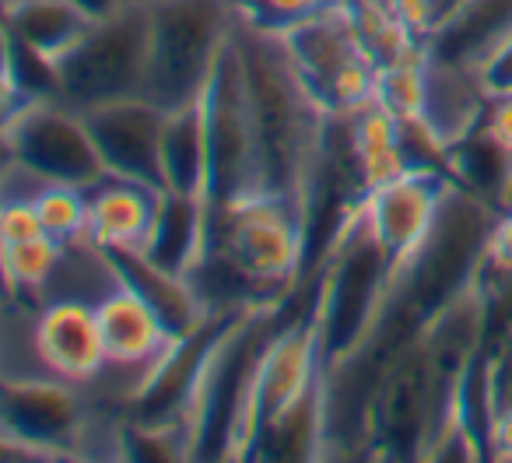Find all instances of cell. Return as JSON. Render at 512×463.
Segmentation results:
<instances>
[{
	"instance_id": "obj_1",
	"label": "cell",
	"mask_w": 512,
	"mask_h": 463,
	"mask_svg": "<svg viewBox=\"0 0 512 463\" xmlns=\"http://www.w3.org/2000/svg\"><path fill=\"white\" fill-rule=\"evenodd\" d=\"M235 50L246 74L256 144H260V190L302 197L320 155L327 113L316 106L299 78L281 32L235 15Z\"/></svg>"
},
{
	"instance_id": "obj_2",
	"label": "cell",
	"mask_w": 512,
	"mask_h": 463,
	"mask_svg": "<svg viewBox=\"0 0 512 463\" xmlns=\"http://www.w3.org/2000/svg\"><path fill=\"white\" fill-rule=\"evenodd\" d=\"M246 306H281L309 260L306 200L256 190L211 221V253Z\"/></svg>"
},
{
	"instance_id": "obj_3",
	"label": "cell",
	"mask_w": 512,
	"mask_h": 463,
	"mask_svg": "<svg viewBox=\"0 0 512 463\" xmlns=\"http://www.w3.org/2000/svg\"><path fill=\"white\" fill-rule=\"evenodd\" d=\"M393 257L369 228L365 207L344 221L327 250L316 278V330H320L323 369L351 358L376 330L393 288Z\"/></svg>"
},
{
	"instance_id": "obj_4",
	"label": "cell",
	"mask_w": 512,
	"mask_h": 463,
	"mask_svg": "<svg viewBox=\"0 0 512 463\" xmlns=\"http://www.w3.org/2000/svg\"><path fill=\"white\" fill-rule=\"evenodd\" d=\"M151 81L148 99L176 109L200 99L235 29L232 0H148Z\"/></svg>"
},
{
	"instance_id": "obj_5",
	"label": "cell",
	"mask_w": 512,
	"mask_h": 463,
	"mask_svg": "<svg viewBox=\"0 0 512 463\" xmlns=\"http://www.w3.org/2000/svg\"><path fill=\"white\" fill-rule=\"evenodd\" d=\"M151 11L148 0H127L116 15L99 18L71 53L57 60L60 99L74 109L148 95Z\"/></svg>"
},
{
	"instance_id": "obj_6",
	"label": "cell",
	"mask_w": 512,
	"mask_h": 463,
	"mask_svg": "<svg viewBox=\"0 0 512 463\" xmlns=\"http://www.w3.org/2000/svg\"><path fill=\"white\" fill-rule=\"evenodd\" d=\"M281 39L309 95L327 116L358 113L376 99L379 64L362 32L355 29L344 0H334L316 15L288 25Z\"/></svg>"
},
{
	"instance_id": "obj_7",
	"label": "cell",
	"mask_w": 512,
	"mask_h": 463,
	"mask_svg": "<svg viewBox=\"0 0 512 463\" xmlns=\"http://www.w3.org/2000/svg\"><path fill=\"white\" fill-rule=\"evenodd\" d=\"M235 32V29H232ZM204 113H207V207L221 214L239 197L260 190V144H256L253 109H249L246 74L235 50V39H228L225 53L218 57L211 81L204 88Z\"/></svg>"
},
{
	"instance_id": "obj_8",
	"label": "cell",
	"mask_w": 512,
	"mask_h": 463,
	"mask_svg": "<svg viewBox=\"0 0 512 463\" xmlns=\"http://www.w3.org/2000/svg\"><path fill=\"white\" fill-rule=\"evenodd\" d=\"M8 162L29 169L43 183L95 186L106 172L85 113L64 99H32L4 116Z\"/></svg>"
},
{
	"instance_id": "obj_9",
	"label": "cell",
	"mask_w": 512,
	"mask_h": 463,
	"mask_svg": "<svg viewBox=\"0 0 512 463\" xmlns=\"http://www.w3.org/2000/svg\"><path fill=\"white\" fill-rule=\"evenodd\" d=\"M0 425L4 460H15V453L29 460H53L71 456L85 446L88 411L78 397V386L60 376H4L0 393Z\"/></svg>"
},
{
	"instance_id": "obj_10",
	"label": "cell",
	"mask_w": 512,
	"mask_h": 463,
	"mask_svg": "<svg viewBox=\"0 0 512 463\" xmlns=\"http://www.w3.org/2000/svg\"><path fill=\"white\" fill-rule=\"evenodd\" d=\"M369 453L421 460L435 435V369L425 334L411 337L379 372L372 393Z\"/></svg>"
},
{
	"instance_id": "obj_11",
	"label": "cell",
	"mask_w": 512,
	"mask_h": 463,
	"mask_svg": "<svg viewBox=\"0 0 512 463\" xmlns=\"http://www.w3.org/2000/svg\"><path fill=\"white\" fill-rule=\"evenodd\" d=\"M323 376V348H320V330H316L313 309L295 320H288L285 327H278L271 334V341L264 344V355L256 362L253 376V393H249L246 418H242V432L235 442L232 460H249L253 453L256 432L267 418H274L278 411H285L288 404L302 397L306 390H313Z\"/></svg>"
},
{
	"instance_id": "obj_12",
	"label": "cell",
	"mask_w": 512,
	"mask_h": 463,
	"mask_svg": "<svg viewBox=\"0 0 512 463\" xmlns=\"http://www.w3.org/2000/svg\"><path fill=\"white\" fill-rule=\"evenodd\" d=\"M85 123L92 130L99 155L106 162L109 176L134 179V183L162 186V123L165 106H158L148 95L134 99L102 102L85 109Z\"/></svg>"
},
{
	"instance_id": "obj_13",
	"label": "cell",
	"mask_w": 512,
	"mask_h": 463,
	"mask_svg": "<svg viewBox=\"0 0 512 463\" xmlns=\"http://www.w3.org/2000/svg\"><path fill=\"white\" fill-rule=\"evenodd\" d=\"M453 176L432 169H411L393 183L365 193L362 207L369 228L393 257V267H404L432 232Z\"/></svg>"
},
{
	"instance_id": "obj_14",
	"label": "cell",
	"mask_w": 512,
	"mask_h": 463,
	"mask_svg": "<svg viewBox=\"0 0 512 463\" xmlns=\"http://www.w3.org/2000/svg\"><path fill=\"white\" fill-rule=\"evenodd\" d=\"M32 344H36L43 369L74 386H88L102 379V369L109 365L99 309L85 299L50 302L39 313Z\"/></svg>"
},
{
	"instance_id": "obj_15",
	"label": "cell",
	"mask_w": 512,
	"mask_h": 463,
	"mask_svg": "<svg viewBox=\"0 0 512 463\" xmlns=\"http://www.w3.org/2000/svg\"><path fill=\"white\" fill-rule=\"evenodd\" d=\"M99 323L106 334L109 365L120 369H144L169 355V348L179 341L165 320L127 285H116L109 295L99 299Z\"/></svg>"
},
{
	"instance_id": "obj_16",
	"label": "cell",
	"mask_w": 512,
	"mask_h": 463,
	"mask_svg": "<svg viewBox=\"0 0 512 463\" xmlns=\"http://www.w3.org/2000/svg\"><path fill=\"white\" fill-rule=\"evenodd\" d=\"M113 267L116 281L127 288H134L151 309L165 320V327L176 337H186L214 313L200 295L197 281L172 274L165 267H158L144 250H102Z\"/></svg>"
},
{
	"instance_id": "obj_17",
	"label": "cell",
	"mask_w": 512,
	"mask_h": 463,
	"mask_svg": "<svg viewBox=\"0 0 512 463\" xmlns=\"http://www.w3.org/2000/svg\"><path fill=\"white\" fill-rule=\"evenodd\" d=\"M88 239L99 250H144L162 190L123 176H102L85 190Z\"/></svg>"
},
{
	"instance_id": "obj_18",
	"label": "cell",
	"mask_w": 512,
	"mask_h": 463,
	"mask_svg": "<svg viewBox=\"0 0 512 463\" xmlns=\"http://www.w3.org/2000/svg\"><path fill=\"white\" fill-rule=\"evenodd\" d=\"M144 253L165 271L193 278L211 253V207H207V200L162 190Z\"/></svg>"
},
{
	"instance_id": "obj_19",
	"label": "cell",
	"mask_w": 512,
	"mask_h": 463,
	"mask_svg": "<svg viewBox=\"0 0 512 463\" xmlns=\"http://www.w3.org/2000/svg\"><path fill=\"white\" fill-rule=\"evenodd\" d=\"M327 456V390L323 376L295 404L267 418L256 432L249 460H323Z\"/></svg>"
},
{
	"instance_id": "obj_20",
	"label": "cell",
	"mask_w": 512,
	"mask_h": 463,
	"mask_svg": "<svg viewBox=\"0 0 512 463\" xmlns=\"http://www.w3.org/2000/svg\"><path fill=\"white\" fill-rule=\"evenodd\" d=\"M92 25L95 18L74 0H4V32L53 64L71 53Z\"/></svg>"
},
{
	"instance_id": "obj_21",
	"label": "cell",
	"mask_w": 512,
	"mask_h": 463,
	"mask_svg": "<svg viewBox=\"0 0 512 463\" xmlns=\"http://www.w3.org/2000/svg\"><path fill=\"white\" fill-rule=\"evenodd\" d=\"M207 113L204 95L186 106L165 109L162 123V186L172 193H190L207 200Z\"/></svg>"
},
{
	"instance_id": "obj_22",
	"label": "cell",
	"mask_w": 512,
	"mask_h": 463,
	"mask_svg": "<svg viewBox=\"0 0 512 463\" xmlns=\"http://www.w3.org/2000/svg\"><path fill=\"white\" fill-rule=\"evenodd\" d=\"M512 29V0H463L460 8L425 39L442 64L477 67V60Z\"/></svg>"
},
{
	"instance_id": "obj_23",
	"label": "cell",
	"mask_w": 512,
	"mask_h": 463,
	"mask_svg": "<svg viewBox=\"0 0 512 463\" xmlns=\"http://www.w3.org/2000/svg\"><path fill=\"white\" fill-rule=\"evenodd\" d=\"M348 123H351V141H355V158H358V169H362L365 193L379 190V186L411 172L404 137H400V120L390 109L372 99L358 113H348Z\"/></svg>"
},
{
	"instance_id": "obj_24",
	"label": "cell",
	"mask_w": 512,
	"mask_h": 463,
	"mask_svg": "<svg viewBox=\"0 0 512 463\" xmlns=\"http://www.w3.org/2000/svg\"><path fill=\"white\" fill-rule=\"evenodd\" d=\"M428 46H414L393 64L379 67V85L376 102L386 106L400 123L407 120H425V102H428Z\"/></svg>"
},
{
	"instance_id": "obj_25",
	"label": "cell",
	"mask_w": 512,
	"mask_h": 463,
	"mask_svg": "<svg viewBox=\"0 0 512 463\" xmlns=\"http://www.w3.org/2000/svg\"><path fill=\"white\" fill-rule=\"evenodd\" d=\"M67 246L53 236L22 239V243H4V281L8 295L15 299L18 292L43 295L57 281V271L64 264Z\"/></svg>"
},
{
	"instance_id": "obj_26",
	"label": "cell",
	"mask_w": 512,
	"mask_h": 463,
	"mask_svg": "<svg viewBox=\"0 0 512 463\" xmlns=\"http://www.w3.org/2000/svg\"><path fill=\"white\" fill-rule=\"evenodd\" d=\"M32 200H36V211L46 228V236H53L64 246L88 239V197L81 186L46 183Z\"/></svg>"
},
{
	"instance_id": "obj_27",
	"label": "cell",
	"mask_w": 512,
	"mask_h": 463,
	"mask_svg": "<svg viewBox=\"0 0 512 463\" xmlns=\"http://www.w3.org/2000/svg\"><path fill=\"white\" fill-rule=\"evenodd\" d=\"M232 4H235V15L246 18V22L285 32L288 25L316 15V11H323L334 0H232Z\"/></svg>"
},
{
	"instance_id": "obj_28",
	"label": "cell",
	"mask_w": 512,
	"mask_h": 463,
	"mask_svg": "<svg viewBox=\"0 0 512 463\" xmlns=\"http://www.w3.org/2000/svg\"><path fill=\"white\" fill-rule=\"evenodd\" d=\"M484 386H488V404L491 418L498 411L512 407V320L495 337L488 351H484Z\"/></svg>"
},
{
	"instance_id": "obj_29",
	"label": "cell",
	"mask_w": 512,
	"mask_h": 463,
	"mask_svg": "<svg viewBox=\"0 0 512 463\" xmlns=\"http://www.w3.org/2000/svg\"><path fill=\"white\" fill-rule=\"evenodd\" d=\"M477 78H481L488 99H505L512 95V29L477 60Z\"/></svg>"
},
{
	"instance_id": "obj_30",
	"label": "cell",
	"mask_w": 512,
	"mask_h": 463,
	"mask_svg": "<svg viewBox=\"0 0 512 463\" xmlns=\"http://www.w3.org/2000/svg\"><path fill=\"white\" fill-rule=\"evenodd\" d=\"M36 236H46V228L36 211V200L4 197V211H0V239H4V243H22V239H36Z\"/></svg>"
},
{
	"instance_id": "obj_31",
	"label": "cell",
	"mask_w": 512,
	"mask_h": 463,
	"mask_svg": "<svg viewBox=\"0 0 512 463\" xmlns=\"http://www.w3.org/2000/svg\"><path fill=\"white\" fill-rule=\"evenodd\" d=\"M484 260H488V267H495V271L512 274V207L495 218V228H491Z\"/></svg>"
},
{
	"instance_id": "obj_32",
	"label": "cell",
	"mask_w": 512,
	"mask_h": 463,
	"mask_svg": "<svg viewBox=\"0 0 512 463\" xmlns=\"http://www.w3.org/2000/svg\"><path fill=\"white\" fill-rule=\"evenodd\" d=\"M481 127L488 130V134L495 137L505 151H512V95H505V99H491Z\"/></svg>"
},
{
	"instance_id": "obj_33",
	"label": "cell",
	"mask_w": 512,
	"mask_h": 463,
	"mask_svg": "<svg viewBox=\"0 0 512 463\" xmlns=\"http://www.w3.org/2000/svg\"><path fill=\"white\" fill-rule=\"evenodd\" d=\"M488 456L491 460H509L512 463V407L498 411L488 425Z\"/></svg>"
},
{
	"instance_id": "obj_34",
	"label": "cell",
	"mask_w": 512,
	"mask_h": 463,
	"mask_svg": "<svg viewBox=\"0 0 512 463\" xmlns=\"http://www.w3.org/2000/svg\"><path fill=\"white\" fill-rule=\"evenodd\" d=\"M74 4H78V8H85L88 15H92L95 22H99V18L116 15V11H120L123 4H127V0H74Z\"/></svg>"
},
{
	"instance_id": "obj_35",
	"label": "cell",
	"mask_w": 512,
	"mask_h": 463,
	"mask_svg": "<svg viewBox=\"0 0 512 463\" xmlns=\"http://www.w3.org/2000/svg\"><path fill=\"white\" fill-rule=\"evenodd\" d=\"M502 207H512V183H509V193H505V200H502Z\"/></svg>"
}]
</instances>
